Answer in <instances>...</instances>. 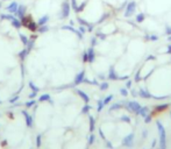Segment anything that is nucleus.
Here are the masks:
<instances>
[{
    "label": "nucleus",
    "mask_w": 171,
    "mask_h": 149,
    "mask_svg": "<svg viewBox=\"0 0 171 149\" xmlns=\"http://www.w3.org/2000/svg\"><path fill=\"white\" fill-rule=\"evenodd\" d=\"M21 21H22V27H26L28 30H30V32H33V33H35V32H37V22H35L34 20H33V16L30 15V14L27 13L22 19H21Z\"/></svg>",
    "instance_id": "1"
},
{
    "label": "nucleus",
    "mask_w": 171,
    "mask_h": 149,
    "mask_svg": "<svg viewBox=\"0 0 171 149\" xmlns=\"http://www.w3.org/2000/svg\"><path fill=\"white\" fill-rule=\"evenodd\" d=\"M156 126L158 129V134H159V140H158V145L159 149H167V133H165V128L162 125L161 121H156Z\"/></svg>",
    "instance_id": "2"
},
{
    "label": "nucleus",
    "mask_w": 171,
    "mask_h": 149,
    "mask_svg": "<svg viewBox=\"0 0 171 149\" xmlns=\"http://www.w3.org/2000/svg\"><path fill=\"white\" fill-rule=\"evenodd\" d=\"M70 11H71V2L69 0H64L62 4H61V10L57 14L58 19L59 20H65L69 18L70 15Z\"/></svg>",
    "instance_id": "3"
},
{
    "label": "nucleus",
    "mask_w": 171,
    "mask_h": 149,
    "mask_svg": "<svg viewBox=\"0 0 171 149\" xmlns=\"http://www.w3.org/2000/svg\"><path fill=\"white\" fill-rule=\"evenodd\" d=\"M136 7H137L136 1L132 0V1L127 2V6L125 7L123 16H125V18H132L133 15H135V13H136Z\"/></svg>",
    "instance_id": "4"
},
{
    "label": "nucleus",
    "mask_w": 171,
    "mask_h": 149,
    "mask_svg": "<svg viewBox=\"0 0 171 149\" xmlns=\"http://www.w3.org/2000/svg\"><path fill=\"white\" fill-rule=\"evenodd\" d=\"M126 107L129 109L131 112H133V113H135V114H139V111H140V109L142 107L137 101H126Z\"/></svg>",
    "instance_id": "5"
},
{
    "label": "nucleus",
    "mask_w": 171,
    "mask_h": 149,
    "mask_svg": "<svg viewBox=\"0 0 171 149\" xmlns=\"http://www.w3.org/2000/svg\"><path fill=\"white\" fill-rule=\"evenodd\" d=\"M134 133H131V134H128V135L126 136L125 139H123V141H122V145L125 146V147H128V148H132L133 146H134Z\"/></svg>",
    "instance_id": "6"
},
{
    "label": "nucleus",
    "mask_w": 171,
    "mask_h": 149,
    "mask_svg": "<svg viewBox=\"0 0 171 149\" xmlns=\"http://www.w3.org/2000/svg\"><path fill=\"white\" fill-rule=\"evenodd\" d=\"M18 7H19L18 1H11V2L6 6V12H7V13H11V14H16Z\"/></svg>",
    "instance_id": "7"
},
{
    "label": "nucleus",
    "mask_w": 171,
    "mask_h": 149,
    "mask_svg": "<svg viewBox=\"0 0 171 149\" xmlns=\"http://www.w3.org/2000/svg\"><path fill=\"white\" fill-rule=\"evenodd\" d=\"M27 14V6L25 4H20L19 5V7H18V11H16V14H15V16H18L19 19H22L25 15Z\"/></svg>",
    "instance_id": "8"
},
{
    "label": "nucleus",
    "mask_w": 171,
    "mask_h": 149,
    "mask_svg": "<svg viewBox=\"0 0 171 149\" xmlns=\"http://www.w3.org/2000/svg\"><path fill=\"white\" fill-rule=\"evenodd\" d=\"M49 20H50V15H49V14H43V15H41L39 18V20H37V26L48 25Z\"/></svg>",
    "instance_id": "9"
},
{
    "label": "nucleus",
    "mask_w": 171,
    "mask_h": 149,
    "mask_svg": "<svg viewBox=\"0 0 171 149\" xmlns=\"http://www.w3.org/2000/svg\"><path fill=\"white\" fill-rule=\"evenodd\" d=\"M21 113H22V115L25 117V119H26V125L27 127H33V125H34V122H33V117L27 112V111H21Z\"/></svg>",
    "instance_id": "10"
},
{
    "label": "nucleus",
    "mask_w": 171,
    "mask_h": 149,
    "mask_svg": "<svg viewBox=\"0 0 171 149\" xmlns=\"http://www.w3.org/2000/svg\"><path fill=\"white\" fill-rule=\"evenodd\" d=\"M85 79V70H81L79 73H77V76H76V78H75V85H79V84H81L83 81Z\"/></svg>",
    "instance_id": "11"
},
{
    "label": "nucleus",
    "mask_w": 171,
    "mask_h": 149,
    "mask_svg": "<svg viewBox=\"0 0 171 149\" xmlns=\"http://www.w3.org/2000/svg\"><path fill=\"white\" fill-rule=\"evenodd\" d=\"M86 53H87V57H89V63H93L94 62V59H95V51H94V47H90L87 50H86Z\"/></svg>",
    "instance_id": "12"
},
{
    "label": "nucleus",
    "mask_w": 171,
    "mask_h": 149,
    "mask_svg": "<svg viewBox=\"0 0 171 149\" xmlns=\"http://www.w3.org/2000/svg\"><path fill=\"white\" fill-rule=\"evenodd\" d=\"M10 22H11L12 27H14L15 29H20V28L22 27V21H21V19H19L18 16H15L13 20H11Z\"/></svg>",
    "instance_id": "13"
},
{
    "label": "nucleus",
    "mask_w": 171,
    "mask_h": 149,
    "mask_svg": "<svg viewBox=\"0 0 171 149\" xmlns=\"http://www.w3.org/2000/svg\"><path fill=\"white\" fill-rule=\"evenodd\" d=\"M108 78H109L111 81H117V79H119V76L117 75V72H115V69H114V67H111V68H109Z\"/></svg>",
    "instance_id": "14"
},
{
    "label": "nucleus",
    "mask_w": 171,
    "mask_h": 149,
    "mask_svg": "<svg viewBox=\"0 0 171 149\" xmlns=\"http://www.w3.org/2000/svg\"><path fill=\"white\" fill-rule=\"evenodd\" d=\"M39 101H40V103H44V101H48V103H50L51 105L54 104L53 100H51V97H50V95H49V93H44V95H40Z\"/></svg>",
    "instance_id": "15"
},
{
    "label": "nucleus",
    "mask_w": 171,
    "mask_h": 149,
    "mask_svg": "<svg viewBox=\"0 0 171 149\" xmlns=\"http://www.w3.org/2000/svg\"><path fill=\"white\" fill-rule=\"evenodd\" d=\"M77 95H78L79 97L84 100V103H85V104H89V103H90V97L86 95L84 91H81V90H77Z\"/></svg>",
    "instance_id": "16"
},
{
    "label": "nucleus",
    "mask_w": 171,
    "mask_h": 149,
    "mask_svg": "<svg viewBox=\"0 0 171 149\" xmlns=\"http://www.w3.org/2000/svg\"><path fill=\"white\" fill-rule=\"evenodd\" d=\"M145 12H140V13H137L135 15V22L136 23H142L145 21Z\"/></svg>",
    "instance_id": "17"
},
{
    "label": "nucleus",
    "mask_w": 171,
    "mask_h": 149,
    "mask_svg": "<svg viewBox=\"0 0 171 149\" xmlns=\"http://www.w3.org/2000/svg\"><path fill=\"white\" fill-rule=\"evenodd\" d=\"M139 95H140L141 98H145V99H150V98H153V95H151V93H149L148 91L143 90V89H140V91H139Z\"/></svg>",
    "instance_id": "18"
},
{
    "label": "nucleus",
    "mask_w": 171,
    "mask_h": 149,
    "mask_svg": "<svg viewBox=\"0 0 171 149\" xmlns=\"http://www.w3.org/2000/svg\"><path fill=\"white\" fill-rule=\"evenodd\" d=\"M14 18H15V15L14 14H11V13H2L0 14V19L4 21V20H8V21H11V20H13Z\"/></svg>",
    "instance_id": "19"
},
{
    "label": "nucleus",
    "mask_w": 171,
    "mask_h": 149,
    "mask_svg": "<svg viewBox=\"0 0 171 149\" xmlns=\"http://www.w3.org/2000/svg\"><path fill=\"white\" fill-rule=\"evenodd\" d=\"M149 112H150V111H149V107H148V106H143V107H141L140 111H139V115H141L142 118H145L148 114H150Z\"/></svg>",
    "instance_id": "20"
},
{
    "label": "nucleus",
    "mask_w": 171,
    "mask_h": 149,
    "mask_svg": "<svg viewBox=\"0 0 171 149\" xmlns=\"http://www.w3.org/2000/svg\"><path fill=\"white\" fill-rule=\"evenodd\" d=\"M145 40L155 42V41L158 40V35H156V34H147L145 35Z\"/></svg>",
    "instance_id": "21"
},
{
    "label": "nucleus",
    "mask_w": 171,
    "mask_h": 149,
    "mask_svg": "<svg viewBox=\"0 0 171 149\" xmlns=\"http://www.w3.org/2000/svg\"><path fill=\"white\" fill-rule=\"evenodd\" d=\"M29 54V51L27 50V48H25V49H22L20 53H19V58L21 59V61H23L25 58H26V56Z\"/></svg>",
    "instance_id": "22"
},
{
    "label": "nucleus",
    "mask_w": 171,
    "mask_h": 149,
    "mask_svg": "<svg viewBox=\"0 0 171 149\" xmlns=\"http://www.w3.org/2000/svg\"><path fill=\"white\" fill-rule=\"evenodd\" d=\"M48 30H49V26H48V25H44V26H39V28H37V33H40V34L47 33Z\"/></svg>",
    "instance_id": "23"
},
{
    "label": "nucleus",
    "mask_w": 171,
    "mask_h": 149,
    "mask_svg": "<svg viewBox=\"0 0 171 149\" xmlns=\"http://www.w3.org/2000/svg\"><path fill=\"white\" fill-rule=\"evenodd\" d=\"M94 125H95V120H94V118L91 115V117H90V132H91V133H93V131H94Z\"/></svg>",
    "instance_id": "24"
},
{
    "label": "nucleus",
    "mask_w": 171,
    "mask_h": 149,
    "mask_svg": "<svg viewBox=\"0 0 171 149\" xmlns=\"http://www.w3.org/2000/svg\"><path fill=\"white\" fill-rule=\"evenodd\" d=\"M105 107V104H104V100H98V109H97V111L98 112H101L103 111V109Z\"/></svg>",
    "instance_id": "25"
},
{
    "label": "nucleus",
    "mask_w": 171,
    "mask_h": 149,
    "mask_svg": "<svg viewBox=\"0 0 171 149\" xmlns=\"http://www.w3.org/2000/svg\"><path fill=\"white\" fill-rule=\"evenodd\" d=\"M99 86H100V90H101V91H105V90H107V89L109 87V84H108L107 81H103L101 84H99Z\"/></svg>",
    "instance_id": "26"
},
{
    "label": "nucleus",
    "mask_w": 171,
    "mask_h": 149,
    "mask_svg": "<svg viewBox=\"0 0 171 149\" xmlns=\"http://www.w3.org/2000/svg\"><path fill=\"white\" fill-rule=\"evenodd\" d=\"M20 40L22 41V43H23V46H27V43H28V41L29 39L27 37L25 34H20Z\"/></svg>",
    "instance_id": "27"
},
{
    "label": "nucleus",
    "mask_w": 171,
    "mask_h": 149,
    "mask_svg": "<svg viewBox=\"0 0 171 149\" xmlns=\"http://www.w3.org/2000/svg\"><path fill=\"white\" fill-rule=\"evenodd\" d=\"M35 103H36V101H35L34 99H30L29 101H27V103H26V104H25V105H26L27 109H30V107H33V106L35 105Z\"/></svg>",
    "instance_id": "28"
},
{
    "label": "nucleus",
    "mask_w": 171,
    "mask_h": 149,
    "mask_svg": "<svg viewBox=\"0 0 171 149\" xmlns=\"http://www.w3.org/2000/svg\"><path fill=\"white\" fill-rule=\"evenodd\" d=\"M122 107V105L121 104H113L111 107H109V112H112V111H115V109H119Z\"/></svg>",
    "instance_id": "29"
},
{
    "label": "nucleus",
    "mask_w": 171,
    "mask_h": 149,
    "mask_svg": "<svg viewBox=\"0 0 171 149\" xmlns=\"http://www.w3.org/2000/svg\"><path fill=\"white\" fill-rule=\"evenodd\" d=\"M29 87L33 90V92H39L40 91V89L37 87V86H35V84H34L33 81H30V83H29Z\"/></svg>",
    "instance_id": "30"
},
{
    "label": "nucleus",
    "mask_w": 171,
    "mask_h": 149,
    "mask_svg": "<svg viewBox=\"0 0 171 149\" xmlns=\"http://www.w3.org/2000/svg\"><path fill=\"white\" fill-rule=\"evenodd\" d=\"M90 109H91V106H90L89 104H85V106H84L83 109H81V113H84V114H85V113H89Z\"/></svg>",
    "instance_id": "31"
},
{
    "label": "nucleus",
    "mask_w": 171,
    "mask_h": 149,
    "mask_svg": "<svg viewBox=\"0 0 171 149\" xmlns=\"http://www.w3.org/2000/svg\"><path fill=\"white\" fill-rule=\"evenodd\" d=\"M41 145H42V136L39 134V135L36 136V147L40 148V147H41Z\"/></svg>",
    "instance_id": "32"
},
{
    "label": "nucleus",
    "mask_w": 171,
    "mask_h": 149,
    "mask_svg": "<svg viewBox=\"0 0 171 149\" xmlns=\"http://www.w3.org/2000/svg\"><path fill=\"white\" fill-rule=\"evenodd\" d=\"M112 100H113V95H108V97H106L105 99H104V104H105V105H107V104H109Z\"/></svg>",
    "instance_id": "33"
},
{
    "label": "nucleus",
    "mask_w": 171,
    "mask_h": 149,
    "mask_svg": "<svg viewBox=\"0 0 171 149\" xmlns=\"http://www.w3.org/2000/svg\"><path fill=\"white\" fill-rule=\"evenodd\" d=\"M78 30L80 32V33H81V34H83V35H84V34L87 32V28L85 27V26H81V25H80V26L78 27Z\"/></svg>",
    "instance_id": "34"
},
{
    "label": "nucleus",
    "mask_w": 171,
    "mask_h": 149,
    "mask_svg": "<svg viewBox=\"0 0 171 149\" xmlns=\"http://www.w3.org/2000/svg\"><path fill=\"white\" fill-rule=\"evenodd\" d=\"M120 95H122V97H127V95H128L127 89H120Z\"/></svg>",
    "instance_id": "35"
},
{
    "label": "nucleus",
    "mask_w": 171,
    "mask_h": 149,
    "mask_svg": "<svg viewBox=\"0 0 171 149\" xmlns=\"http://www.w3.org/2000/svg\"><path fill=\"white\" fill-rule=\"evenodd\" d=\"M98 43V37L97 36H94L91 39V47H95V44Z\"/></svg>",
    "instance_id": "36"
},
{
    "label": "nucleus",
    "mask_w": 171,
    "mask_h": 149,
    "mask_svg": "<svg viewBox=\"0 0 171 149\" xmlns=\"http://www.w3.org/2000/svg\"><path fill=\"white\" fill-rule=\"evenodd\" d=\"M94 141H95V136L93 135V134H91L90 137H89V145H93Z\"/></svg>",
    "instance_id": "37"
},
{
    "label": "nucleus",
    "mask_w": 171,
    "mask_h": 149,
    "mask_svg": "<svg viewBox=\"0 0 171 149\" xmlns=\"http://www.w3.org/2000/svg\"><path fill=\"white\" fill-rule=\"evenodd\" d=\"M151 119H153L151 114H148V115H147V117L145 118V123H149V122L151 121Z\"/></svg>",
    "instance_id": "38"
},
{
    "label": "nucleus",
    "mask_w": 171,
    "mask_h": 149,
    "mask_svg": "<svg viewBox=\"0 0 171 149\" xmlns=\"http://www.w3.org/2000/svg\"><path fill=\"white\" fill-rule=\"evenodd\" d=\"M121 121L131 122V118H129V117H127V115H123V117H121Z\"/></svg>",
    "instance_id": "39"
},
{
    "label": "nucleus",
    "mask_w": 171,
    "mask_h": 149,
    "mask_svg": "<svg viewBox=\"0 0 171 149\" xmlns=\"http://www.w3.org/2000/svg\"><path fill=\"white\" fill-rule=\"evenodd\" d=\"M89 61V57H87V53L86 51H84V54H83V62L84 63H86Z\"/></svg>",
    "instance_id": "40"
},
{
    "label": "nucleus",
    "mask_w": 171,
    "mask_h": 149,
    "mask_svg": "<svg viewBox=\"0 0 171 149\" xmlns=\"http://www.w3.org/2000/svg\"><path fill=\"white\" fill-rule=\"evenodd\" d=\"M165 34L169 36V35H171V26H167L165 27Z\"/></svg>",
    "instance_id": "41"
},
{
    "label": "nucleus",
    "mask_w": 171,
    "mask_h": 149,
    "mask_svg": "<svg viewBox=\"0 0 171 149\" xmlns=\"http://www.w3.org/2000/svg\"><path fill=\"white\" fill-rule=\"evenodd\" d=\"M167 107H168V105H167V104H164V105H162V106H157L156 109H157V111H163V109H165Z\"/></svg>",
    "instance_id": "42"
},
{
    "label": "nucleus",
    "mask_w": 171,
    "mask_h": 149,
    "mask_svg": "<svg viewBox=\"0 0 171 149\" xmlns=\"http://www.w3.org/2000/svg\"><path fill=\"white\" fill-rule=\"evenodd\" d=\"M132 81H129V79H128V81H127V83H126V87H127V89H131V87H132Z\"/></svg>",
    "instance_id": "43"
},
{
    "label": "nucleus",
    "mask_w": 171,
    "mask_h": 149,
    "mask_svg": "<svg viewBox=\"0 0 171 149\" xmlns=\"http://www.w3.org/2000/svg\"><path fill=\"white\" fill-rule=\"evenodd\" d=\"M16 100H19V95H16V97H14V98H12V99L10 100V103H11V104H13V103H15Z\"/></svg>",
    "instance_id": "44"
},
{
    "label": "nucleus",
    "mask_w": 171,
    "mask_h": 149,
    "mask_svg": "<svg viewBox=\"0 0 171 149\" xmlns=\"http://www.w3.org/2000/svg\"><path fill=\"white\" fill-rule=\"evenodd\" d=\"M36 95H37V92H32V93L29 95V99H34V98L36 97Z\"/></svg>",
    "instance_id": "45"
},
{
    "label": "nucleus",
    "mask_w": 171,
    "mask_h": 149,
    "mask_svg": "<svg viewBox=\"0 0 171 149\" xmlns=\"http://www.w3.org/2000/svg\"><path fill=\"white\" fill-rule=\"evenodd\" d=\"M99 134H100V136H101V139L106 141V137H105V135H104V133H103V131H101V129H99Z\"/></svg>",
    "instance_id": "46"
},
{
    "label": "nucleus",
    "mask_w": 171,
    "mask_h": 149,
    "mask_svg": "<svg viewBox=\"0 0 171 149\" xmlns=\"http://www.w3.org/2000/svg\"><path fill=\"white\" fill-rule=\"evenodd\" d=\"M105 142H106V146H107V148H109V149H113V146H112V145H111V143H109V142H108V141H107V140H106Z\"/></svg>",
    "instance_id": "47"
},
{
    "label": "nucleus",
    "mask_w": 171,
    "mask_h": 149,
    "mask_svg": "<svg viewBox=\"0 0 171 149\" xmlns=\"http://www.w3.org/2000/svg\"><path fill=\"white\" fill-rule=\"evenodd\" d=\"M168 54H171V46L168 47Z\"/></svg>",
    "instance_id": "48"
},
{
    "label": "nucleus",
    "mask_w": 171,
    "mask_h": 149,
    "mask_svg": "<svg viewBox=\"0 0 171 149\" xmlns=\"http://www.w3.org/2000/svg\"><path fill=\"white\" fill-rule=\"evenodd\" d=\"M156 143H157V141H156V140H155V141H154V142H153V147H151V148H154V147H155V146H156Z\"/></svg>",
    "instance_id": "49"
},
{
    "label": "nucleus",
    "mask_w": 171,
    "mask_h": 149,
    "mask_svg": "<svg viewBox=\"0 0 171 149\" xmlns=\"http://www.w3.org/2000/svg\"><path fill=\"white\" fill-rule=\"evenodd\" d=\"M132 95L133 97H136L137 95H136V92H135V91H132Z\"/></svg>",
    "instance_id": "50"
},
{
    "label": "nucleus",
    "mask_w": 171,
    "mask_h": 149,
    "mask_svg": "<svg viewBox=\"0 0 171 149\" xmlns=\"http://www.w3.org/2000/svg\"><path fill=\"white\" fill-rule=\"evenodd\" d=\"M145 136H147V131H145V132H143V137H145Z\"/></svg>",
    "instance_id": "51"
},
{
    "label": "nucleus",
    "mask_w": 171,
    "mask_h": 149,
    "mask_svg": "<svg viewBox=\"0 0 171 149\" xmlns=\"http://www.w3.org/2000/svg\"><path fill=\"white\" fill-rule=\"evenodd\" d=\"M168 41H171V35H169V36H168Z\"/></svg>",
    "instance_id": "52"
},
{
    "label": "nucleus",
    "mask_w": 171,
    "mask_h": 149,
    "mask_svg": "<svg viewBox=\"0 0 171 149\" xmlns=\"http://www.w3.org/2000/svg\"><path fill=\"white\" fill-rule=\"evenodd\" d=\"M2 7V1H0V8Z\"/></svg>",
    "instance_id": "53"
},
{
    "label": "nucleus",
    "mask_w": 171,
    "mask_h": 149,
    "mask_svg": "<svg viewBox=\"0 0 171 149\" xmlns=\"http://www.w3.org/2000/svg\"><path fill=\"white\" fill-rule=\"evenodd\" d=\"M170 118H171V109H170Z\"/></svg>",
    "instance_id": "54"
},
{
    "label": "nucleus",
    "mask_w": 171,
    "mask_h": 149,
    "mask_svg": "<svg viewBox=\"0 0 171 149\" xmlns=\"http://www.w3.org/2000/svg\"><path fill=\"white\" fill-rule=\"evenodd\" d=\"M151 149H154V148H151Z\"/></svg>",
    "instance_id": "55"
}]
</instances>
